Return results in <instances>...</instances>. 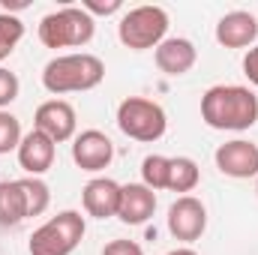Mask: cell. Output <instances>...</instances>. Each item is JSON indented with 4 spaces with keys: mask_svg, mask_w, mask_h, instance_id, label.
I'll return each instance as SVG.
<instances>
[{
    "mask_svg": "<svg viewBox=\"0 0 258 255\" xmlns=\"http://www.w3.org/2000/svg\"><path fill=\"white\" fill-rule=\"evenodd\" d=\"M201 120L210 129H243L258 123V96L240 84H216L201 96Z\"/></svg>",
    "mask_w": 258,
    "mask_h": 255,
    "instance_id": "obj_1",
    "label": "cell"
},
{
    "mask_svg": "<svg viewBox=\"0 0 258 255\" xmlns=\"http://www.w3.org/2000/svg\"><path fill=\"white\" fill-rule=\"evenodd\" d=\"M105 78V63L96 54H60L42 69V87L48 93H81L99 87Z\"/></svg>",
    "mask_w": 258,
    "mask_h": 255,
    "instance_id": "obj_2",
    "label": "cell"
},
{
    "mask_svg": "<svg viewBox=\"0 0 258 255\" xmlns=\"http://www.w3.org/2000/svg\"><path fill=\"white\" fill-rule=\"evenodd\" d=\"M96 21L81 6H63L39 21V42L45 48H81L93 39Z\"/></svg>",
    "mask_w": 258,
    "mask_h": 255,
    "instance_id": "obj_3",
    "label": "cell"
},
{
    "mask_svg": "<svg viewBox=\"0 0 258 255\" xmlns=\"http://www.w3.org/2000/svg\"><path fill=\"white\" fill-rule=\"evenodd\" d=\"M84 237V216L78 210H63L42 222L30 234V255H72Z\"/></svg>",
    "mask_w": 258,
    "mask_h": 255,
    "instance_id": "obj_4",
    "label": "cell"
},
{
    "mask_svg": "<svg viewBox=\"0 0 258 255\" xmlns=\"http://www.w3.org/2000/svg\"><path fill=\"white\" fill-rule=\"evenodd\" d=\"M117 126H120V132L126 138L153 144V141H159L165 135L168 117H165L159 102L144 99V96H126L117 105Z\"/></svg>",
    "mask_w": 258,
    "mask_h": 255,
    "instance_id": "obj_5",
    "label": "cell"
},
{
    "mask_svg": "<svg viewBox=\"0 0 258 255\" xmlns=\"http://www.w3.org/2000/svg\"><path fill=\"white\" fill-rule=\"evenodd\" d=\"M168 33V12L162 6H135L117 24L120 42L132 51H147L156 48Z\"/></svg>",
    "mask_w": 258,
    "mask_h": 255,
    "instance_id": "obj_6",
    "label": "cell"
},
{
    "mask_svg": "<svg viewBox=\"0 0 258 255\" xmlns=\"http://www.w3.org/2000/svg\"><path fill=\"white\" fill-rule=\"evenodd\" d=\"M213 159L225 177H234V180L258 177V144H252V141H243V138L225 141L216 147Z\"/></svg>",
    "mask_w": 258,
    "mask_h": 255,
    "instance_id": "obj_7",
    "label": "cell"
},
{
    "mask_svg": "<svg viewBox=\"0 0 258 255\" xmlns=\"http://www.w3.org/2000/svg\"><path fill=\"white\" fill-rule=\"evenodd\" d=\"M207 228V210L195 195H180L171 207H168V231L177 240L192 243L204 234Z\"/></svg>",
    "mask_w": 258,
    "mask_h": 255,
    "instance_id": "obj_8",
    "label": "cell"
},
{
    "mask_svg": "<svg viewBox=\"0 0 258 255\" xmlns=\"http://www.w3.org/2000/svg\"><path fill=\"white\" fill-rule=\"evenodd\" d=\"M72 159L81 171H102L114 159V144L99 129H84L72 141Z\"/></svg>",
    "mask_w": 258,
    "mask_h": 255,
    "instance_id": "obj_9",
    "label": "cell"
},
{
    "mask_svg": "<svg viewBox=\"0 0 258 255\" xmlns=\"http://www.w3.org/2000/svg\"><path fill=\"white\" fill-rule=\"evenodd\" d=\"M75 126H78V117H75V108L66 99H48L33 114V129L45 132L54 144L75 138Z\"/></svg>",
    "mask_w": 258,
    "mask_h": 255,
    "instance_id": "obj_10",
    "label": "cell"
},
{
    "mask_svg": "<svg viewBox=\"0 0 258 255\" xmlns=\"http://www.w3.org/2000/svg\"><path fill=\"white\" fill-rule=\"evenodd\" d=\"M54 156H57V144H54L45 132H39V129H30V132L21 138V144H18V165H21L30 177L45 174V171L54 165Z\"/></svg>",
    "mask_w": 258,
    "mask_h": 255,
    "instance_id": "obj_11",
    "label": "cell"
},
{
    "mask_svg": "<svg viewBox=\"0 0 258 255\" xmlns=\"http://www.w3.org/2000/svg\"><path fill=\"white\" fill-rule=\"evenodd\" d=\"M255 39H258V18L252 12L234 9V12H225L216 24V42L225 45V48H246Z\"/></svg>",
    "mask_w": 258,
    "mask_h": 255,
    "instance_id": "obj_12",
    "label": "cell"
},
{
    "mask_svg": "<svg viewBox=\"0 0 258 255\" xmlns=\"http://www.w3.org/2000/svg\"><path fill=\"white\" fill-rule=\"evenodd\" d=\"M81 201H84L87 216L111 219V216H117V207H120V183H114L108 177H93L81 189Z\"/></svg>",
    "mask_w": 258,
    "mask_h": 255,
    "instance_id": "obj_13",
    "label": "cell"
},
{
    "mask_svg": "<svg viewBox=\"0 0 258 255\" xmlns=\"http://www.w3.org/2000/svg\"><path fill=\"white\" fill-rule=\"evenodd\" d=\"M156 210V192L144 183H126L120 186V207H117V219L126 225H141L153 216Z\"/></svg>",
    "mask_w": 258,
    "mask_h": 255,
    "instance_id": "obj_14",
    "label": "cell"
},
{
    "mask_svg": "<svg viewBox=\"0 0 258 255\" xmlns=\"http://www.w3.org/2000/svg\"><path fill=\"white\" fill-rule=\"evenodd\" d=\"M195 60H198V51L183 36H171V39H162L156 45V66L165 75H186L195 66Z\"/></svg>",
    "mask_w": 258,
    "mask_h": 255,
    "instance_id": "obj_15",
    "label": "cell"
},
{
    "mask_svg": "<svg viewBox=\"0 0 258 255\" xmlns=\"http://www.w3.org/2000/svg\"><path fill=\"white\" fill-rule=\"evenodd\" d=\"M21 219H27V195L21 180H3L0 183V225L12 228Z\"/></svg>",
    "mask_w": 258,
    "mask_h": 255,
    "instance_id": "obj_16",
    "label": "cell"
},
{
    "mask_svg": "<svg viewBox=\"0 0 258 255\" xmlns=\"http://www.w3.org/2000/svg\"><path fill=\"white\" fill-rule=\"evenodd\" d=\"M201 180V171L189 156H171L168 162V189L171 192H192Z\"/></svg>",
    "mask_w": 258,
    "mask_h": 255,
    "instance_id": "obj_17",
    "label": "cell"
},
{
    "mask_svg": "<svg viewBox=\"0 0 258 255\" xmlns=\"http://www.w3.org/2000/svg\"><path fill=\"white\" fill-rule=\"evenodd\" d=\"M168 162L171 156H159V153H150L144 156L141 162V183L150 186V189H168Z\"/></svg>",
    "mask_w": 258,
    "mask_h": 255,
    "instance_id": "obj_18",
    "label": "cell"
},
{
    "mask_svg": "<svg viewBox=\"0 0 258 255\" xmlns=\"http://www.w3.org/2000/svg\"><path fill=\"white\" fill-rule=\"evenodd\" d=\"M21 186H24V195H27V216H39V213L48 210L51 192H48V183H45V180H39V177H24Z\"/></svg>",
    "mask_w": 258,
    "mask_h": 255,
    "instance_id": "obj_19",
    "label": "cell"
},
{
    "mask_svg": "<svg viewBox=\"0 0 258 255\" xmlns=\"http://www.w3.org/2000/svg\"><path fill=\"white\" fill-rule=\"evenodd\" d=\"M21 36H24L21 18H15V15H9V12H0V51L12 54L15 45L21 42Z\"/></svg>",
    "mask_w": 258,
    "mask_h": 255,
    "instance_id": "obj_20",
    "label": "cell"
},
{
    "mask_svg": "<svg viewBox=\"0 0 258 255\" xmlns=\"http://www.w3.org/2000/svg\"><path fill=\"white\" fill-rule=\"evenodd\" d=\"M21 138H24V135H21L18 117L9 114V111H0V156L9 153V150H18Z\"/></svg>",
    "mask_w": 258,
    "mask_h": 255,
    "instance_id": "obj_21",
    "label": "cell"
},
{
    "mask_svg": "<svg viewBox=\"0 0 258 255\" xmlns=\"http://www.w3.org/2000/svg\"><path fill=\"white\" fill-rule=\"evenodd\" d=\"M18 87H21V84H18V75L0 66V111H3L15 96H18Z\"/></svg>",
    "mask_w": 258,
    "mask_h": 255,
    "instance_id": "obj_22",
    "label": "cell"
},
{
    "mask_svg": "<svg viewBox=\"0 0 258 255\" xmlns=\"http://www.w3.org/2000/svg\"><path fill=\"white\" fill-rule=\"evenodd\" d=\"M81 9L87 15H111V12L120 9V0H84Z\"/></svg>",
    "mask_w": 258,
    "mask_h": 255,
    "instance_id": "obj_23",
    "label": "cell"
},
{
    "mask_svg": "<svg viewBox=\"0 0 258 255\" xmlns=\"http://www.w3.org/2000/svg\"><path fill=\"white\" fill-rule=\"evenodd\" d=\"M102 255H144V249L135 240H111V243H105Z\"/></svg>",
    "mask_w": 258,
    "mask_h": 255,
    "instance_id": "obj_24",
    "label": "cell"
},
{
    "mask_svg": "<svg viewBox=\"0 0 258 255\" xmlns=\"http://www.w3.org/2000/svg\"><path fill=\"white\" fill-rule=\"evenodd\" d=\"M243 75L258 87V45H252V48L246 51V57H243Z\"/></svg>",
    "mask_w": 258,
    "mask_h": 255,
    "instance_id": "obj_25",
    "label": "cell"
},
{
    "mask_svg": "<svg viewBox=\"0 0 258 255\" xmlns=\"http://www.w3.org/2000/svg\"><path fill=\"white\" fill-rule=\"evenodd\" d=\"M27 6V0H3V9L9 12V9H24Z\"/></svg>",
    "mask_w": 258,
    "mask_h": 255,
    "instance_id": "obj_26",
    "label": "cell"
},
{
    "mask_svg": "<svg viewBox=\"0 0 258 255\" xmlns=\"http://www.w3.org/2000/svg\"><path fill=\"white\" fill-rule=\"evenodd\" d=\"M165 255H198V252L189 249V246H183V249H171V252H165Z\"/></svg>",
    "mask_w": 258,
    "mask_h": 255,
    "instance_id": "obj_27",
    "label": "cell"
},
{
    "mask_svg": "<svg viewBox=\"0 0 258 255\" xmlns=\"http://www.w3.org/2000/svg\"><path fill=\"white\" fill-rule=\"evenodd\" d=\"M3 57H9V54H6V51H0V60H3Z\"/></svg>",
    "mask_w": 258,
    "mask_h": 255,
    "instance_id": "obj_28",
    "label": "cell"
},
{
    "mask_svg": "<svg viewBox=\"0 0 258 255\" xmlns=\"http://www.w3.org/2000/svg\"><path fill=\"white\" fill-rule=\"evenodd\" d=\"M255 192H258V183H255Z\"/></svg>",
    "mask_w": 258,
    "mask_h": 255,
    "instance_id": "obj_29",
    "label": "cell"
}]
</instances>
